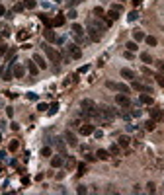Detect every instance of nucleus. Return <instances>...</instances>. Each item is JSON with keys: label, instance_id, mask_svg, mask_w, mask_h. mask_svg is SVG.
Wrapping results in <instances>:
<instances>
[{"label": "nucleus", "instance_id": "1", "mask_svg": "<svg viewBox=\"0 0 164 195\" xmlns=\"http://www.w3.org/2000/svg\"><path fill=\"white\" fill-rule=\"evenodd\" d=\"M108 30L106 21H98V20H88V37L92 41H100L104 31Z\"/></svg>", "mask_w": 164, "mask_h": 195}, {"label": "nucleus", "instance_id": "2", "mask_svg": "<svg viewBox=\"0 0 164 195\" xmlns=\"http://www.w3.org/2000/svg\"><path fill=\"white\" fill-rule=\"evenodd\" d=\"M115 115H117V113H115L113 109H111V107H106V105H104V107H98V109H96V115H94V117L98 119L100 123L109 125L111 121L115 119Z\"/></svg>", "mask_w": 164, "mask_h": 195}, {"label": "nucleus", "instance_id": "3", "mask_svg": "<svg viewBox=\"0 0 164 195\" xmlns=\"http://www.w3.org/2000/svg\"><path fill=\"white\" fill-rule=\"evenodd\" d=\"M43 51H45V55H47V59L51 61V63H59L61 61V53L57 51V49H53L51 45H47V43H43Z\"/></svg>", "mask_w": 164, "mask_h": 195}, {"label": "nucleus", "instance_id": "4", "mask_svg": "<svg viewBox=\"0 0 164 195\" xmlns=\"http://www.w3.org/2000/svg\"><path fill=\"white\" fill-rule=\"evenodd\" d=\"M115 104L119 107H125V109H127V107H131V100H129L127 94H117L115 96Z\"/></svg>", "mask_w": 164, "mask_h": 195}, {"label": "nucleus", "instance_id": "5", "mask_svg": "<svg viewBox=\"0 0 164 195\" xmlns=\"http://www.w3.org/2000/svg\"><path fill=\"white\" fill-rule=\"evenodd\" d=\"M70 33H72V37L76 39V41H82V35H84V30H82V26H78V24H72V27H70Z\"/></svg>", "mask_w": 164, "mask_h": 195}, {"label": "nucleus", "instance_id": "6", "mask_svg": "<svg viewBox=\"0 0 164 195\" xmlns=\"http://www.w3.org/2000/svg\"><path fill=\"white\" fill-rule=\"evenodd\" d=\"M94 131H96V129H94V125H92V123H84V125H80V127H78V133H80L82 137L94 135Z\"/></svg>", "mask_w": 164, "mask_h": 195}, {"label": "nucleus", "instance_id": "7", "mask_svg": "<svg viewBox=\"0 0 164 195\" xmlns=\"http://www.w3.org/2000/svg\"><path fill=\"white\" fill-rule=\"evenodd\" d=\"M133 90H137V92H143V94H152V88L151 86H147V84H141L137 80H133Z\"/></svg>", "mask_w": 164, "mask_h": 195}, {"label": "nucleus", "instance_id": "8", "mask_svg": "<svg viewBox=\"0 0 164 195\" xmlns=\"http://www.w3.org/2000/svg\"><path fill=\"white\" fill-rule=\"evenodd\" d=\"M66 51H69V55L72 57V59H80L82 57V51L74 45V43H70V45H66Z\"/></svg>", "mask_w": 164, "mask_h": 195}, {"label": "nucleus", "instance_id": "9", "mask_svg": "<svg viewBox=\"0 0 164 195\" xmlns=\"http://www.w3.org/2000/svg\"><path fill=\"white\" fill-rule=\"evenodd\" d=\"M12 72H14V76H16V78H24L26 67H24V64H12Z\"/></svg>", "mask_w": 164, "mask_h": 195}, {"label": "nucleus", "instance_id": "10", "mask_svg": "<svg viewBox=\"0 0 164 195\" xmlns=\"http://www.w3.org/2000/svg\"><path fill=\"white\" fill-rule=\"evenodd\" d=\"M65 141H66V144H70V146H76V144H78L76 135H74L72 131H66V133H65Z\"/></svg>", "mask_w": 164, "mask_h": 195}, {"label": "nucleus", "instance_id": "11", "mask_svg": "<svg viewBox=\"0 0 164 195\" xmlns=\"http://www.w3.org/2000/svg\"><path fill=\"white\" fill-rule=\"evenodd\" d=\"M43 35H45V39L49 41V43H53V41H57L59 37H57V33L53 31V27H47L45 31H43Z\"/></svg>", "mask_w": 164, "mask_h": 195}, {"label": "nucleus", "instance_id": "12", "mask_svg": "<svg viewBox=\"0 0 164 195\" xmlns=\"http://www.w3.org/2000/svg\"><path fill=\"white\" fill-rule=\"evenodd\" d=\"M33 63H35L41 70H43V68H47V63H45V59H43L39 53H35V55H33Z\"/></svg>", "mask_w": 164, "mask_h": 195}, {"label": "nucleus", "instance_id": "13", "mask_svg": "<svg viewBox=\"0 0 164 195\" xmlns=\"http://www.w3.org/2000/svg\"><path fill=\"white\" fill-rule=\"evenodd\" d=\"M26 68L29 70V74H31V76H35V74H37V72H39V67H37V64L33 63V59L26 63Z\"/></svg>", "mask_w": 164, "mask_h": 195}, {"label": "nucleus", "instance_id": "14", "mask_svg": "<svg viewBox=\"0 0 164 195\" xmlns=\"http://www.w3.org/2000/svg\"><path fill=\"white\" fill-rule=\"evenodd\" d=\"M109 150H106V148H100L98 152H96V158H100V160H109Z\"/></svg>", "mask_w": 164, "mask_h": 195}, {"label": "nucleus", "instance_id": "15", "mask_svg": "<svg viewBox=\"0 0 164 195\" xmlns=\"http://www.w3.org/2000/svg\"><path fill=\"white\" fill-rule=\"evenodd\" d=\"M129 142H131V139H129L127 135H121V137H119V141H117V144H119L121 148H127V146H129Z\"/></svg>", "mask_w": 164, "mask_h": 195}, {"label": "nucleus", "instance_id": "16", "mask_svg": "<svg viewBox=\"0 0 164 195\" xmlns=\"http://www.w3.org/2000/svg\"><path fill=\"white\" fill-rule=\"evenodd\" d=\"M139 102L141 104H145V105H152V96H148V94H141V98H139Z\"/></svg>", "mask_w": 164, "mask_h": 195}, {"label": "nucleus", "instance_id": "17", "mask_svg": "<svg viewBox=\"0 0 164 195\" xmlns=\"http://www.w3.org/2000/svg\"><path fill=\"white\" fill-rule=\"evenodd\" d=\"M121 76L127 78V80H135V72H133L131 68H121Z\"/></svg>", "mask_w": 164, "mask_h": 195}, {"label": "nucleus", "instance_id": "18", "mask_svg": "<svg viewBox=\"0 0 164 195\" xmlns=\"http://www.w3.org/2000/svg\"><path fill=\"white\" fill-rule=\"evenodd\" d=\"M65 20H66V18L63 16V14H59L57 18H53V21H51V24H53V27H61V26L65 24Z\"/></svg>", "mask_w": 164, "mask_h": 195}, {"label": "nucleus", "instance_id": "19", "mask_svg": "<svg viewBox=\"0 0 164 195\" xmlns=\"http://www.w3.org/2000/svg\"><path fill=\"white\" fill-rule=\"evenodd\" d=\"M63 156H53V158H51V166H53V168H61V166H63Z\"/></svg>", "mask_w": 164, "mask_h": 195}, {"label": "nucleus", "instance_id": "20", "mask_svg": "<svg viewBox=\"0 0 164 195\" xmlns=\"http://www.w3.org/2000/svg\"><path fill=\"white\" fill-rule=\"evenodd\" d=\"M119 14H121V12H117V10H113V8H111L108 14H106V16H108V20H111V21H115V20H119Z\"/></svg>", "mask_w": 164, "mask_h": 195}, {"label": "nucleus", "instance_id": "21", "mask_svg": "<svg viewBox=\"0 0 164 195\" xmlns=\"http://www.w3.org/2000/svg\"><path fill=\"white\" fill-rule=\"evenodd\" d=\"M145 37H147V35L141 31V30H135V31H133V41H143Z\"/></svg>", "mask_w": 164, "mask_h": 195}, {"label": "nucleus", "instance_id": "22", "mask_svg": "<svg viewBox=\"0 0 164 195\" xmlns=\"http://www.w3.org/2000/svg\"><path fill=\"white\" fill-rule=\"evenodd\" d=\"M108 150H109V154H111V156H117L119 152H121V146H119V144H111Z\"/></svg>", "mask_w": 164, "mask_h": 195}, {"label": "nucleus", "instance_id": "23", "mask_svg": "<svg viewBox=\"0 0 164 195\" xmlns=\"http://www.w3.org/2000/svg\"><path fill=\"white\" fill-rule=\"evenodd\" d=\"M115 90L121 92V94H129L131 92V88H129V86H125V84H115Z\"/></svg>", "mask_w": 164, "mask_h": 195}, {"label": "nucleus", "instance_id": "24", "mask_svg": "<svg viewBox=\"0 0 164 195\" xmlns=\"http://www.w3.org/2000/svg\"><path fill=\"white\" fill-rule=\"evenodd\" d=\"M160 117H162V111H160V109H156V107H154V109H151V119L158 121Z\"/></svg>", "mask_w": 164, "mask_h": 195}, {"label": "nucleus", "instance_id": "25", "mask_svg": "<svg viewBox=\"0 0 164 195\" xmlns=\"http://www.w3.org/2000/svg\"><path fill=\"white\" fill-rule=\"evenodd\" d=\"M154 127H156V121L154 119H148L147 123H145V131H154Z\"/></svg>", "mask_w": 164, "mask_h": 195}, {"label": "nucleus", "instance_id": "26", "mask_svg": "<svg viewBox=\"0 0 164 195\" xmlns=\"http://www.w3.org/2000/svg\"><path fill=\"white\" fill-rule=\"evenodd\" d=\"M145 41H147V45H148V47H156V43H158V41H156V37H152V35H147Z\"/></svg>", "mask_w": 164, "mask_h": 195}, {"label": "nucleus", "instance_id": "27", "mask_svg": "<svg viewBox=\"0 0 164 195\" xmlns=\"http://www.w3.org/2000/svg\"><path fill=\"white\" fill-rule=\"evenodd\" d=\"M141 61H143V63H147V64H151V63H152V57H151V53H141Z\"/></svg>", "mask_w": 164, "mask_h": 195}, {"label": "nucleus", "instance_id": "28", "mask_svg": "<svg viewBox=\"0 0 164 195\" xmlns=\"http://www.w3.org/2000/svg\"><path fill=\"white\" fill-rule=\"evenodd\" d=\"M125 47H127V51H131V53H133V51H137V49H139V47H137V41H129V43H127Z\"/></svg>", "mask_w": 164, "mask_h": 195}, {"label": "nucleus", "instance_id": "29", "mask_svg": "<svg viewBox=\"0 0 164 195\" xmlns=\"http://www.w3.org/2000/svg\"><path fill=\"white\" fill-rule=\"evenodd\" d=\"M154 80L158 82V86H162V88H164V74H160V72H158V74H154Z\"/></svg>", "mask_w": 164, "mask_h": 195}, {"label": "nucleus", "instance_id": "30", "mask_svg": "<svg viewBox=\"0 0 164 195\" xmlns=\"http://www.w3.org/2000/svg\"><path fill=\"white\" fill-rule=\"evenodd\" d=\"M24 6H26V8H29V10H33L35 6H37V2H35V0H26Z\"/></svg>", "mask_w": 164, "mask_h": 195}, {"label": "nucleus", "instance_id": "31", "mask_svg": "<svg viewBox=\"0 0 164 195\" xmlns=\"http://www.w3.org/2000/svg\"><path fill=\"white\" fill-rule=\"evenodd\" d=\"M27 37H29V31H20V33H18V39H20V41H26Z\"/></svg>", "mask_w": 164, "mask_h": 195}, {"label": "nucleus", "instance_id": "32", "mask_svg": "<svg viewBox=\"0 0 164 195\" xmlns=\"http://www.w3.org/2000/svg\"><path fill=\"white\" fill-rule=\"evenodd\" d=\"M137 18H139V12H135V10H133V12L129 14V16H127V20H129V21H135Z\"/></svg>", "mask_w": 164, "mask_h": 195}, {"label": "nucleus", "instance_id": "33", "mask_svg": "<svg viewBox=\"0 0 164 195\" xmlns=\"http://www.w3.org/2000/svg\"><path fill=\"white\" fill-rule=\"evenodd\" d=\"M57 109H59V104H57V102L49 105V113H51V115H53V113H57Z\"/></svg>", "mask_w": 164, "mask_h": 195}, {"label": "nucleus", "instance_id": "34", "mask_svg": "<svg viewBox=\"0 0 164 195\" xmlns=\"http://www.w3.org/2000/svg\"><path fill=\"white\" fill-rule=\"evenodd\" d=\"M18 146H20V142H18V141H10V146H8V148L14 152V150H18Z\"/></svg>", "mask_w": 164, "mask_h": 195}, {"label": "nucleus", "instance_id": "35", "mask_svg": "<svg viewBox=\"0 0 164 195\" xmlns=\"http://www.w3.org/2000/svg\"><path fill=\"white\" fill-rule=\"evenodd\" d=\"M82 174H86V164L84 162L78 164V176H82Z\"/></svg>", "mask_w": 164, "mask_h": 195}, {"label": "nucleus", "instance_id": "36", "mask_svg": "<svg viewBox=\"0 0 164 195\" xmlns=\"http://www.w3.org/2000/svg\"><path fill=\"white\" fill-rule=\"evenodd\" d=\"M94 14H96L98 18H104V10L100 8V6H96V8H94Z\"/></svg>", "mask_w": 164, "mask_h": 195}, {"label": "nucleus", "instance_id": "37", "mask_svg": "<svg viewBox=\"0 0 164 195\" xmlns=\"http://www.w3.org/2000/svg\"><path fill=\"white\" fill-rule=\"evenodd\" d=\"M41 156H51V148L49 146H43L41 148Z\"/></svg>", "mask_w": 164, "mask_h": 195}, {"label": "nucleus", "instance_id": "38", "mask_svg": "<svg viewBox=\"0 0 164 195\" xmlns=\"http://www.w3.org/2000/svg\"><path fill=\"white\" fill-rule=\"evenodd\" d=\"M154 64H156V68L160 70V74H164V63H162V61H156Z\"/></svg>", "mask_w": 164, "mask_h": 195}, {"label": "nucleus", "instance_id": "39", "mask_svg": "<svg viewBox=\"0 0 164 195\" xmlns=\"http://www.w3.org/2000/svg\"><path fill=\"white\" fill-rule=\"evenodd\" d=\"M6 53H8V47H6L4 43H0V57H2V55H6Z\"/></svg>", "mask_w": 164, "mask_h": 195}, {"label": "nucleus", "instance_id": "40", "mask_svg": "<svg viewBox=\"0 0 164 195\" xmlns=\"http://www.w3.org/2000/svg\"><path fill=\"white\" fill-rule=\"evenodd\" d=\"M147 191H148V193H154V183H152V182L147 183Z\"/></svg>", "mask_w": 164, "mask_h": 195}, {"label": "nucleus", "instance_id": "41", "mask_svg": "<svg viewBox=\"0 0 164 195\" xmlns=\"http://www.w3.org/2000/svg\"><path fill=\"white\" fill-rule=\"evenodd\" d=\"M66 18H69V20H76V12H74V10H70L69 14H66Z\"/></svg>", "mask_w": 164, "mask_h": 195}, {"label": "nucleus", "instance_id": "42", "mask_svg": "<svg viewBox=\"0 0 164 195\" xmlns=\"http://www.w3.org/2000/svg\"><path fill=\"white\" fill-rule=\"evenodd\" d=\"M37 109H39V111H45V109H49V105H47V104H39V105H37Z\"/></svg>", "mask_w": 164, "mask_h": 195}, {"label": "nucleus", "instance_id": "43", "mask_svg": "<svg viewBox=\"0 0 164 195\" xmlns=\"http://www.w3.org/2000/svg\"><path fill=\"white\" fill-rule=\"evenodd\" d=\"M26 8V6L24 4H16V6H14V10H16V12H22V10H24Z\"/></svg>", "mask_w": 164, "mask_h": 195}, {"label": "nucleus", "instance_id": "44", "mask_svg": "<svg viewBox=\"0 0 164 195\" xmlns=\"http://www.w3.org/2000/svg\"><path fill=\"white\" fill-rule=\"evenodd\" d=\"M27 100H33V102H35V100H37V94H33V92H29V94H27Z\"/></svg>", "mask_w": 164, "mask_h": 195}, {"label": "nucleus", "instance_id": "45", "mask_svg": "<svg viewBox=\"0 0 164 195\" xmlns=\"http://www.w3.org/2000/svg\"><path fill=\"white\" fill-rule=\"evenodd\" d=\"M106 86H108L109 90H115V82H109V80H108V82H106Z\"/></svg>", "mask_w": 164, "mask_h": 195}, {"label": "nucleus", "instance_id": "46", "mask_svg": "<svg viewBox=\"0 0 164 195\" xmlns=\"http://www.w3.org/2000/svg\"><path fill=\"white\" fill-rule=\"evenodd\" d=\"M139 115H141V109H133L131 111V117H139Z\"/></svg>", "mask_w": 164, "mask_h": 195}, {"label": "nucleus", "instance_id": "47", "mask_svg": "<svg viewBox=\"0 0 164 195\" xmlns=\"http://www.w3.org/2000/svg\"><path fill=\"white\" fill-rule=\"evenodd\" d=\"M94 137H96V139H102V137H104V131H94Z\"/></svg>", "mask_w": 164, "mask_h": 195}, {"label": "nucleus", "instance_id": "48", "mask_svg": "<svg viewBox=\"0 0 164 195\" xmlns=\"http://www.w3.org/2000/svg\"><path fill=\"white\" fill-rule=\"evenodd\" d=\"M111 8H113V10H117V12H121V10H123V6H121V4H113Z\"/></svg>", "mask_w": 164, "mask_h": 195}, {"label": "nucleus", "instance_id": "49", "mask_svg": "<svg viewBox=\"0 0 164 195\" xmlns=\"http://www.w3.org/2000/svg\"><path fill=\"white\" fill-rule=\"evenodd\" d=\"M78 2H82V0H69V6H70V8H72V6H76Z\"/></svg>", "mask_w": 164, "mask_h": 195}, {"label": "nucleus", "instance_id": "50", "mask_svg": "<svg viewBox=\"0 0 164 195\" xmlns=\"http://www.w3.org/2000/svg\"><path fill=\"white\" fill-rule=\"evenodd\" d=\"M6 115H8V117H12V115H14V109H12V107H6Z\"/></svg>", "mask_w": 164, "mask_h": 195}, {"label": "nucleus", "instance_id": "51", "mask_svg": "<svg viewBox=\"0 0 164 195\" xmlns=\"http://www.w3.org/2000/svg\"><path fill=\"white\" fill-rule=\"evenodd\" d=\"M76 191H78V193H86V185H78Z\"/></svg>", "mask_w": 164, "mask_h": 195}, {"label": "nucleus", "instance_id": "52", "mask_svg": "<svg viewBox=\"0 0 164 195\" xmlns=\"http://www.w3.org/2000/svg\"><path fill=\"white\" fill-rule=\"evenodd\" d=\"M70 125H72V127H80V125H82V123H80V121H78V119H76V121H70Z\"/></svg>", "mask_w": 164, "mask_h": 195}, {"label": "nucleus", "instance_id": "53", "mask_svg": "<svg viewBox=\"0 0 164 195\" xmlns=\"http://www.w3.org/2000/svg\"><path fill=\"white\" fill-rule=\"evenodd\" d=\"M4 14H6V8H4L2 4H0V16H4Z\"/></svg>", "mask_w": 164, "mask_h": 195}, {"label": "nucleus", "instance_id": "54", "mask_svg": "<svg viewBox=\"0 0 164 195\" xmlns=\"http://www.w3.org/2000/svg\"><path fill=\"white\" fill-rule=\"evenodd\" d=\"M131 2H133V6H139L141 2H143V0H131Z\"/></svg>", "mask_w": 164, "mask_h": 195}, {"label": "nucleus", "instance_id": "55", "mask_svg": "<svg viewBox=\"0 0 164 195\" xmlns=\"http://www.w3.org/2000/svg\"><path fill=\"white\" fill-rule=\"evenodd\" d=\"M0 172H2V164H0Z\"/></svg>", "mask_w": 164, "mask_h": 195}]
</instances>
